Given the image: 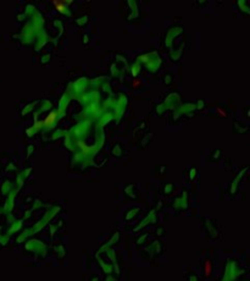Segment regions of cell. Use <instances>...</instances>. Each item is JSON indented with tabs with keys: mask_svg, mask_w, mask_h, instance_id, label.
Instances as JSON below:
<instances>
[{
	"mask_svg": "<svg viewBox=\"0 0 250 281\" xmlns=\"http://www.w3.org/2000/svg\"><path fill=\"white\" fill-rule=\"evenodd\" d=\"M55 118H56V114H55V112H51V114L49 115V118L45 120V124H46V125H50V124H53L54 121H55Z\"/></svg>",
	"mask_w": 250,
	"mask_h": 281,
	"instance_id": "cell-1",
	"label": "cell"
},
{
	"mask_svg": "<svg viewBox=\"0 0 250 281\" xmlns=\"http://www.w3.org/2000/svg\"><path fill=\"white\" fill-rule=\"evenodd\" d=\"M210 270H211V264L209 262H206V264H205V271H206V274H210Z\"/></svg>",
	"mask_w": 250,
	"mask_h": 281,
	"instance_id": "cell-2",
	"label": "cell"
},
{
	"mask_svg": "<svg viewBox=\"0 0 250 281\" xmlns=\"http://www.w3.org/2000/svg\"><path fill=\"white\" fill-rule=\"evenodd\" d=\"M139 84H140V81L139 80H136L134 81V86H139Z\"/></svg>",
	"mask_w": 250,
	"mask_h": 281,
	"instance_id": "cell-3",
	"label": "cell"
}]
</instances>
